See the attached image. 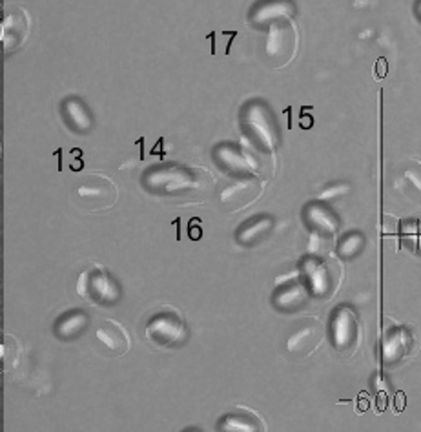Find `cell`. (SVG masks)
I'll list each match as a JSON object with an SVG mask.
<instances>
[{
    "instance_id": "484cf974",
    "label": "cell",
    "mask_w": 421,
    "mask_h": 432,
    "mask_svg": "<svg viewBox=\"0 0 421 432\" xmlns=\"http://www.w3.org/2000/svg\"><path fill=\"white\" fill-rule=\"evenodd\" d=\"M385 70H386V62H385V59H380V79L381 77H383V75H385Z\"/></svg>"
},
{
    "instance_id": "7a4b0ae2",
    "label": "cell",
    "mask_w": 421,
    "mask_h": 432,
    "mask_svg": "<svg viewBox=\"0 0 421 432\" xmlns=\"http://www.w3.org/2000/svg\"><path fill=\"white\" fill-rule=\"evenodd\" d=\"M146 338L159 348H177L185 345L188 341V327L183 314L174 307L159 310L146 325Z\"/></svg>"
},
{
    "instance_id": "d4e9b609",
    "label": "cell",
    "mask_w": 421,
    "mask_h": 432,
    "mask_svg": "<svg viewBox=\"0 0 421 432\" xmlns=\"http://www.w3.org/2000/svg\"><path fill=\"white\" fill-rule=\"evenodd\" d=\"M414 13H416L418 22H420V24H421V0H418L416 6H414Z\"/></svg>"
},
{
    "instance_id": "4fadbf2b",
    "label": "cell",
    "mask_w": 421,
    "mask_h": 432,
    "mask_svg": "<svg viewBox=\"0 0 421 432\" xmlns=\"http://www.w3.org/2000/svg\"><path fill=\"white\" fill-rule=\"evenodd\" d=\"M359 339V325L350 308H339L332 319V343L337 352H350Z\"/></svg>"
},
{
    "instance_id": "6da1fadb",
    "label": "cell",
    "mask_w": 421,
    "mask_h": 432,
    "mask_svg": "<svg viewBox=\"0 0 421 432\" xmlns=\"http://www.w3.org/2000/svg\"><path fill=\"white\" fill-rule=\"evenodd\" d=\"M144 186L156 195L174 201H203L214 188V177L206 168L168 164L150 170Z\"/></svg>"
},
{
    "instance_id": "44dd1931",
    "label": "cell",
    "mask_w": 421,
    "mask_h": 432,
    "mask_svg": "<svg viewBox=\"0 0 421 432\" xmlns=\"http://www.w3.org/2000/svg\"><path fill=\"white\" fill-rule=\"evenodd\" d=\"M401 183H403L405 192H409L416 201H421V163L412 161L406 166H403Z\"/></svg>"
},
{
    "instance_id": "5b68a950",
    "label": "cell",
    "mask_w": 421,
    "mask_h": 432,
    "mask_svg": "<svg viewBox=\"0 0 421 432\" xmlns=\"http://www.w3.org/2000/svg\"><path fill=\"white\" fill-rule=\"evenodd\" d=\"M297 50V30L290 20L281 19L270 26V35L266 42V55L277 66L290 62Z\"/></svg>"
},
{
    "instance_id": "30bf717a",
    "label": "cell",
    "mask_w": 421,
    "mask_h": 432,
    "mask_svg": "<svg viewBox=\"0 0 421 432\" xmlns=\"http://www.w3.org/2000/svg\"><path fill=\"white\" fill-rule=\"evenodd\" d=\"M323 339V325L319 319L306 318L301 321L299 328L286 339V352L294 358H305L319 347Z\"/></svg>"
},
{
    "instance_id": "7402d4cb",
    "label": "cell",
    "mask_w": 421,
    "mask_h": 432,
    "mask_svg": "<svg viewBox=\"0 0 421 432\" xmlns=\"http://www.w3.org/2000/svg\"><path fill=\"white\" fill-rule=\"evenodd\" d=\"M0 358H2V367H4L8 359L11 358V368L15 367L17 361L20 358V347L17 339L13 336H4V341H2V350H0Z\"/></svg>"
},
{
    "instance_id": "8fae6325",
    "label": "cell",
    "mask_w": 421,
    "mask_h": 432,
    "mask_svg": "<svg viewBox=\"0 0 421 432\" xmlns=\"http://www.w3.org/2000/svg\"><path fill=\"white\" fill-rule=\"evenodd\" d=\"M312 288L306 279H301L299 273H292L290 281L277 279V290L274 294V305L285 312H294L308 301Z\"/></svg>"
},
{
    "instance_id": "5bb4252c",
    "label": "cell",
    "mask_w": 421,
    "mask_h": 432,
    "mask_svg": "<svg viewBox=\"0 0 421 432\" xmlns=\"http://www.w3.org/2000/svg\"><path fill=\"white\" fill-rule=\"evenodd\" d=\"M412 334L409 328L405 327H394L389 328L383 336V343H381V356H383V363L392 365L397 363L403 356L412 352Z\"/></svg>"
},
{
    "instance_id": "ac0fdd59",
    "label": "cell",
    "mask_w": 421,
    "mask_h": 432,
    "mask_svg": "<svg viewBox=\"0 0 421 432\" xmlns=\"http://www.w3.org/2000/svg\"><path fill=\"white\" fill-rule=\"evenodd\" d=\"M223 431H265V425L259 417L252 413H232L226 414L225 420L221 422Z\"/></svg>"
},
{
    "instance_id": "3957f363",
    "label": "cell",
    "mask_w": 421,
    "mask_h": 432,
    "mask_svg": "<svg viewBox=\"0 0 421 432\" xmlns=\"http://www.w3.org/2000/svg\"><path fill=\"white\" fill-rule=\"evenodd\" d=\"M77 294L91 305H113L120 298L115 279L100 263L90 264L80 273L77 281Z\"/></svg>"
},
{
    "instance_id": "277c9868",
    "label": "cell",
    "mask_w": 421,
    "mask_h": 432,
    "mask_svg": "<svg viewBox=\"0 0 421 432\" xmlns=\"http://www.w3.org/2000/svg\"><path fill=\"white\" fill-rule=\"evenodd\" d=\"M263 190H265V181L256 175H237L236 179L221 192V204L232 212L246 208L263 195Z\"/></svg>"
},
{
    "instance_id": "e0dca14e",
    "label": "cell",
    "mask_w": 421,
    "mask_h": 432,
    "mask_svg": "<svg viewBox=\"0 0 421 432\" xmlns=\"http://www.w3.org/2000/svg\"><path fill=\"white\" fill-rule=\"evenodd\" d=\"M86 325H88V316L82 310H71V312L64 314L59 319V323L55 327V334L60 339L68 341V339L77 338L84 330Z\"/></svg>"
},
{
    "instance_id": "7c38bea8",
    "label": "cell",
    "mask_w": 421,
    "mask_h": 432,
    "mask_svg": "<svg viewBox=\"0 0 421 432\" xmlns=\"http://www.w3.org/2000/svg\"><path fill=\"white\" fill-rule=\"evenodd\" d=\"M245 123L252 132V135H248V139L256 146L272 154V150L276 148L277 144V129L274 123H272L268 111L263 106L256 105L246 114Z\"/></svg>"
},
{
    "instance_id": "9c48e42d",
    "label": "cell",
    "mask_w": 421,
    "mask_h": 432,
    "mask_svg": "<svg viewBox=\"0 0 421 432\" xmlns=\"http://www.w3.org/2000/svg\"><path fill=\"white\" fill-rule=\"evenodd\" d=\"M95 341L106 356L120 358L130 350V332L115 319H102L95 328Z\"/></svg>"
},
{
    "instance_id": "2e32d148",
    "label": "cell",
    "mask_w": 421,
    "mask_h": 432,
    "mask_svg": "<svg viewBox=\"0 0 421 432\" xmlns=\"http://www.w3.org/2000/svg\"><path fill=\"white\" fill-rule=\"evenodd\" d=\"M216 157L219 161L221 168H225L234 177H237V175H246L252 172L250 163L246 159L245 152H239V148H236V146H221L217 150Z\"/></svg>"
},
{
    "instance_id": "52a82bcc",
    "label": "cell",
    "mask_w": 421,
    "mask_h": 432,
    "mask_svg": "<svg viewBox=\"0 0 421 432\" xmlns=\"http://www.w3.org/2000/svg\"><path fill=\"white\" fill-rule=\"evenodd\" d=\"M305 272L306 281H308L312 292L316 294V296L328 298L339 287V264L336 261H332V259H323L321 255H317V259L306 261Z\"/></svg>"
},
{
    "instance_id": "603a6c76",
    "label": "cell",
    "mask_w": 421,
    "mask_h": 432,
    "mask_svg": "<svg viewBox=\"0 0 421 432\" xmlns=\"http://www.w3.org/2000/svg\"><path fill=\"white\" fill-rule=\"evenodd\" d=\"M363 249V237L359 234H352L339 244V253L343 258H354Z\"/></svg>"
},
{
    "instance_id": "9a60e30c",
    "label": "cell",
    "mask_w": 421,
    "mask_h": 432,
    "mask_svg": "<svg viewBox=\"0 0 421 432\" xmlns=\"http://www.w3.org/2000/svg\"><path fill=\"white\" fill-rule=\"evenodd\" d=\"M306 221L310 224V228L314 234L325 235V237H334L339 228V221L330 210L325 208V206H319V204H314L306 212Z\"/></svg>"
},
{
    "instance_id": "4316f807",
    "label": "cell",
    "mask_w": 421,
    "mask_h": 432,
    "mask_svg": "<svg viewBox=\"0 0 421 432\" xmlns=\"http://www.w3.org/2000/svg\"><path fill=\"white\" fill-rule=\"evenodd\" d=\"M418 246H420V250H421V235H418Z\"/></svg>"
},
{
    "instance_id": "ba28073f",
    "label": "cell",
    "mask_w": 421,
    "mask_h": 432,
    "mask_svg": "<svg viewBox=\"0 0 421 432\" xmlns=\"http://www.w3.org/2000/svg\"><path fill=\"white\" fill-rule=\"evenodd\" d=\"M77 195L91 210H104L115 204L117 186L104 175L91 174L77 186Z\"/></svg>"
},
{
    "instance_id": "ffe728a7",
    "label": "cell",
    "mask_w": 421,
    "mask_h": 432,
    "mask_svg": "<svg viewBox=\"0 0 421 432\" xmlns=\"http://www.w3.org/2000/svg\"><path fill=\"white\" fill-rule=\"evenodd\" d=\"M272 226H274V221H272L270 217H261L256 219V221H252V223L241 230L239 235H237V237H239V243L248 244V246H250V244H256L261 237H265V235L270 232Z\"/></svg>"
},
{
    "instance_id": "cb8c5ba5",
    "label": "cell",
    "mask_w": 421,
    "mask_h": 432,
    "mask_svg": "<svg viewBox=\"0 0 421 432\" xmlns=\"http://www.w3.org/2000/svg\"><path fill=\"white\" fill-rule=\"evenodd\" d=\"M403 408H405V394L397 393L396 394V411L397 413H401Z\"/></svg>"
},
{
    "instance_id": "d6986e66",
    "label": "cell",
    "mask_w": 421,
    "mask_h": 432,
    "mask_svg": "<svg viewBox=\"0 0 421 432\" xmlns=\"http://www.w3.org/2000/svg\"><path fill=\"white\" fill-rule=\"evenodd\" d=\"M64 114L66 117H68V123H70L77 132H80V134H84V132H88V129L91 128V115L90 111H88V108H86L80 100L77 99L66 100Z\"/></svg>"
},
{
    "instance_id": "8992f818",
    "label": "cell",
    "mask_w": 421,
    "mask_h": 432,
    "mask_svg": "<svg viewBox=\"0 0 421 432\" xmlns=\"http://www.w3.org/2000/svg\"><path fill=\"white\" fill-rule=\"evenodd\" d=\"M31 20L28 11L19 6L6 8L2 24H0V40H2V50L4 53H13L24 44L30 37Z\"/></svg>"
}]
</instances>
